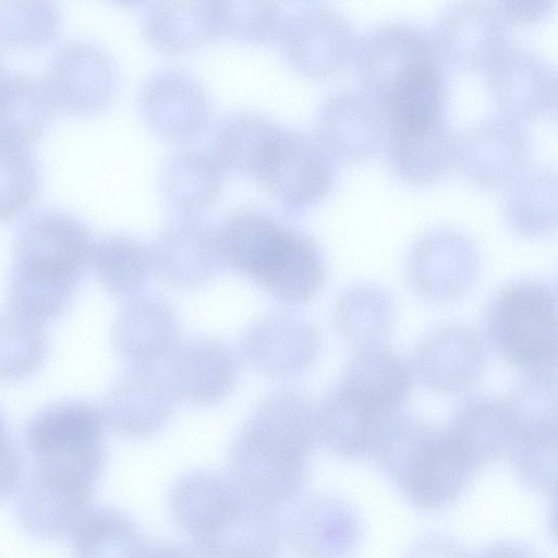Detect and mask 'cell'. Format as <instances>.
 Here are the masks:
<instances>
[{
  "mask_svg": "<svg viewBox=\"0 0 558 558\" xmlns=\"http://www.w3.org/2000/svg\"><path fill=\"white\" fill-rule=\"evenodd\" d=\"M46 352L41 324L13 308L0 314V379L28 377L43 364Z\"/></svg>",
  "mask_w": 558,
  "mask_h": 558,
  "instance_id": "cell-41",
  "label": "cell"
},
{
  "mask_svg": "<svg viewBox=\"0 0 558 558\" xmlns=\"http://www.w3.org/2000/svg\"><path fill=\"white\" fill-rule=\"evenodd\" d=\"M337 162L314 136L280 126L256 181L290 210L307 209L329 193Z\"/></svg>",
  "mask_w": 558,
  "mask_h": 558,
  "instance_id": "cell-7",
  "label": "cell"
},
{
  "mask_svg": "<svg viewBox=\"0 0 558 558\" xmlns=\"http://www.w3.org/2000/svg\"><path fill=\"white\" fill-rule=\"evenodd\" d=\"M279 129L280 125L256 113H232L217 128L213 155L222 168L257 180Z\"/></svg>",
  "mask_w": 558,
  "mask_h": 558,
  "instance_id": "cell-35",
  "label": "cell"
},
{
  "mask_svg": "<svg viewBox=\"0 0 558 558\" xmlns=\"http://www.w3.org/2000/svg\"><path fill=\"white\" fill-rule=\"evenodd\" d=\"M317 435L335 453L359 458L372 454L389 417L338 384L315 410Z\"/></svg>",
  "mask_w": 558,
  "mask_h": 558,
  "instance_id": "cell-26",
  "label": "cell"
},
{
  "mask_svg": "<svg viewBox=\"0 0 558 558\" xmlns=\"http://www.w3.org/2000/svg\"><path fill=\"white\" fill-rule=\"evenodd\" d=\"M320 338L306 319L274 314L256 320L244 332L241 349L247 362L272 378L307 371L316 361Z\"/></svg>",
  "mask_w": 558,
  "mask_h": 558,
  "instance_id": "cell-18",
  "label": "cell"
},
{
  "mask_svg": "<svg viewBox=\"0 0 558 558\" xmlns=\"http://www.w3.org/2000/svg\"><path fill=\"white\" fill-rule=\"evenodd\" d=\"M445 430L476 469L496 460L507 452L512 434L506 397L468 396L457 404Z\"/></svg>",
  "mask_w": 558,
  "mask_h": 558,
  "instance_id": "cell-28",
  "label": "cell"
},
{
  "mask_svg": "<svg viewBox=\"0 0 558 558\" xmlns=\"http://www.w3.org/2000/svg\"><path fill=\"white\" fill-rule=\"evenodd\" d=\"M173 400L163 373L154 365H133L106 396L102 415L117 432L146 437L166 424Z\"/></svg>",
  "mask_w": 558,
  "mask_h": 558,
  "instance_id": "cell-22",
  "label": "cell"
},
{
  "mask_svg": "<svg viewBox=\"0 0 558 558\" xmlns=\"http://www.w3.org/2000/svg\"><path fill=\"white\" fill-rule=\"evenodd\" d=\"M138 106L146 123L170 141H186L206 128L210 106L203 87L191 76L166 71L143 86Z\"/></svg>",
  "mask_w": 558,
  "mask_h": 558,
  "instance_id": "cell-20",
  "label": "cell"
},
{
  "mask_svg": "<svg viewBox=\"0 0 558 558\" xmlns=\"http://www.w3.org/2000/svg\"><path fill=\"white\" fill-rule=\"evenodd\" d=\"M532 156V140L519 119L500 113L470 128L458 143L457 161L475 184L508 185L524 171Z\"/></svg>",
  "mask_w": 558,
  "mask_h": 558,
  "instance_id": "cell-12",
  "label": "cell"
},
{
  "mask_svg": "<svg viewBox=\"0 0 558 558\" xmlns=\"http://www.w3.org/2000/svg\"><path fill=\"white\" fill-rule=\"evenodd\" d=\"M76 558H137L146 543L136 524L113 509L90 510L73 530Z\"/></svg>",
  "mask_w": 558,
  "mask_h": 558,
  "instance_id": "cell-40",
  "label": "cell"
},
{
  "mask_svg": "<svg viewBox=\"0 0 558 558\" xmlns=\"http://www.w3.org/2000/svg\"><path fill=\"white\" fill-rule=\"evenodd\" d=\"M113 339L120 354L133 365H154L174 350L178 339L174 312L156 298L126 301L116 320Z\"/></svg>",
  "mask_w": 558,
  "mask_h": 558,
  "instance_id": "cell-29",
  "label": "cell"
},
{
  "mask_svg": "<svg viewBox=\"0 0 558 558\" xmlns=\"http://www.w3.org/2000/svg\"><path fill=\"white\" fill-rule=\"evenodd\" d=\"M39 185V165L28 146L0 140V219L26 209Z\"/></svg>",
  "mask_w": 558,
  "mask_h": 558,
  "instance_id": "cell-43",
  "label": "cell"
},
{
  "mask_svg": "<svg viewBox=\"0 0 558 558\" xmlns=\"http://www.w3.org/2000/svg\"><path fill=\"white\" fill-rule=\"evenodd\" d=\"M486 336L505 362L523 376L557 373V295L550 284L518 280L490 300L485 313Z\"/></svg>",
  "mask_w": 558,
  "mask_h": 558,
  "instance_id": "cell-3",
  "label": "cell"
},
{
  "mask_svg": "<svg viewBox=\"0 0 558 558\" xmlns=\"http://www.w3.org/2000/svg\"><path fill=\"white\" fill-rule=\"evenodd\" d=\"M476 558H539L530 547L515 542H499L488 546Z\"/></svg>",
  "mask_w": 558,
  "mask_h": 558,
  "instance_id": "cell-48",
  "label": "cell"
},
{
  "mask_svg": "<svg viewBox=\"0 0 558 558\" xmlns=\"http://www.w3.org/2000/svg\"><path fill=\"white\" fill-rule=\"evenodd\" d=\"M282 536L278 509L242 492L204 532L192 537L202 558H274Z\"/></svg>",
  "mask_w": 558,
  "mask_h": 558,
  "instance_id": "cell-17",
  "label": "cell"
},
{
  "mask_svg": "<svg viewBox=\"0 0 558 558\" xmlns=\"http://www.w3.org/2000/svg\"><path fill=\"white\" fill-rule=\"evenodd\" d=\"M57 109L45 77L28 72L0 75V140L28 145L49 126Z\"/></svg>",
  "mask_w": 558,
  "mask_h": 558,
  "instance_id": "cell-30",
  "label": "cell"
},
{
  "mask_svg": "<svg viewBox=\"0 0 558 558\" xmlns=\"http://www.w3.org/2000/svg\"><path fill=\"white\" fill-rule=\"evenodd\" d=\"M104 415L81 401L53 404L29 423L26 442L39 464V473L76 485H92L105 459Z\"/></svg>",
  "mask_w": 558,
  "mask_h": 558,
  "instance_id": "cell-5",
  "label": "cell"
},
{
  "mask_svg": "<svg viewBox=\"0 0 558 558\" xmlns=\"http://www.w3.org/2000/svg\"><path fill=\"white\" fill-rule=\"evenodd\" d=\"M359 83L384 109L447 75L432 34L418 25L390 21L357 38L353 53Z\"/></svg>",
  "mask_w": 558,
  "mask_h": 558,
  "instance_id": "cell-4",
  "label": "cell"
},
{
  "mask_svg": "<svg viewBox=\"0 0 558 558\" xmlns=\"http://www.w3.org/2000/svg\"><path fill=\"white\" fill-rule=\"evenodd\" d=\"M145 36L160 50L184 52L218 35L216 1L153 3L143 19Z\"/></svg>",
  "mask_w": 558,
  "mask_h": 558,
  "instance_id": "cell-32",
  "label": "cell"
},
{
  "mask_svg": "<svg viewBox=\"0 0 558 558\" xmlns=\"http://www.w3.org/2000/svg\"><path fill=\"white\" fill-rule=\"evenodd\" d=\"M19 476V460L7 441L0 444V497L7 494Z\"/></svg>",
  "mask_w": 558,
  "mask_h": 558,
  "instance_id": "cell-47",
  "label": "cell"
},
{
  "mask_svg": "<svg viewBox=\"0 0 558 558\" xmlns=\"http://www.w3.org/2000/svg\"><path fill=\"white\" fill-rule=\"evenodd\" d=\"M218 35L247 44H263L279 33L282 17L269 1H216Z\"/></svg>",
  "mask_w": 558,
  "mask_h": 558,
  "instance_id": "cell-44",
  "label": "cell"
},
{
  "mask_svg": "<svg viewBox=\"0 0 558 558\" xmlns=\"http://www.w3.org/2000/svg\"><path fill=\"white\" fill-rule=\"evenodd\" d=\"M362 535L357 512L344 500L315 496L294 512L289 538L300 558H349Z\"/></svg>",
  "mask_w": 558,
  "mask_h": 558,
  "instance_id": "cell-23",
  "label": "cell"
},
{
  "mask_svg": "<svg viewBox=\"0 0 558 558\" xmlns=\"http://www.w3.org/2000/svg\"><path fill=\"white\" fill-rule=\"evenodd\" d=\"M89 228L73 214L43 209L23 225L16 242V267L77 283L90 262Z\"/></svg>",
  "mask_w": 558,
  "mask_h": 558,
  "instance_id": "cell-9",
  "label": "cell"
},
{
  "mask_svg": "<svg viewBox=\"0 0 558 558\" xmlns=\"http://www.w3.org/2000/svg\"><path fill=\"white\" fill-rule=\"evenodd\" d=\"M485 71L488 92L504 114L520 120L555 113L556 71L539 54L507 47Z\"/></svg>",
  "mask_w": 558,
  "mask_h": 558,
  "instance_id": "cell-16",
  "label": "cell"
},
{
  "mask_svg": "<svg viewBox=\"0 0 558 558\" xmlns=\"http://www.w3.org/2000/svg\"><path fill=\"white\" fill-rule=\"evenodd\" d=\"M407 558H469V556L452 539L445 536H432L414 545Z\"/></svg>",
  "mask_w": 558,
  "mask_h": 558,
  "instance_id": "cell-46",
  "label": "cell"
},
{
  "mask_svg": "<svg viewBox=\"0 0 558 558\" xmlns=\"http://www.w3.org/2000/svg\"><path fill=\"white\" fill-rule=\"evenodd\" d=\"M324 279L325 264L318 245L292 229L278 259L258 284L277 301L295 305L310 301Z\"/></svg>",
  "mask_w": 558,
  "mask_h": 558,
  "instance_id": "cell-34",
  "label": "cell"
},
{
  "mask_svg": "<svg viewBox=\"0 0 558 558\" xmlns=\"http://www.w3.org/2000/svg\"><path fill=\"white\" fill-rule=\"evenodd\" d=\"M163 375L174 398L192 404H214L234 388L238 363L221 342L193 339L171 352Z\"/></svg>",
  "mask_w": 558,
  "mask_h": 558,
  "instance_id": "cell-21",
  "label": "cell"
},
{
  "mask_svg": "<svg viewBox=\"0 0 558 558\" xmlns=\"http://www.w3.org/2000/svg\"><path fill=\"white\" fill-rule=\"evenodd\" d=\"M481 254L477 243L461 230L440 227L413 243L407 263L414 290L433 301L460 296L477 279Z\"/></svg>",
  "mask_w": 558,
  "mask_h": 558,
  "instance_id": "cell-10",
  "label": "cell"
},
{
  "mask_svg": "<svg viewBox=\"0 0 558 558\" xmlns=\"http://www.w3.org/2000/svg\"><path fill=\"white\" fill-rule=\"evenodd\" d=\"M507 25L495 3L458 1L440 12L432 36L446 63L486 70L508 47Z\"/></svg>",
  "mask_w": 558,
  "mask_h": 558,
  "instance_id": "cell-14",
  "label": "cell"
},
{
  "mask_svg": "<svg viewBox=\"0 0 558 558\" xmlns=\"http://www.w3.org/2000/svg\"><path fill=\"white\" fill-rule=\"evenodd\" d=\"M372 456L403 497L425 510L454 502L477 470L446 430L402 413L388 422Z\"/></svg>",
  "mask_w": 558,
  "mask_h": 558,
  "instance_id": "cell-2",
  "label": "cell"
},
{
  "mask_svg": "<svg viewBox=\"0 0 558 558\" xmlns=\"http://www.w3.org/2000/svg\"><path fill=\"white\" fill-rule=\"evenodd\" d=\"M89 490L58 484L38 475L25 492L20 515L32 532L56 536L73 531L87 512Z\"/></svg>",
  "mask_w": 558,
  "mask_h": 558,
  "instance_id": "cell-38",
  "label": "cell"
},
{
  "mask_svg": "<svg viewBox=\"0 0 558 558\" xmlns=\"http://www.w3.org/2000/svg\"><path fill=\"white\" fill-rule=\"evenodd\" d=\"M459 137L447 118L386 124L383 148L392 172L408 183L437 180L457 161Z\"/></svg>",
  "mask_w": 558,
  "mask_h": 558,
  "instance_id": "cell-19",
  "label": "cell"
},
{
  "mask_svg": "<svg viewBox=\"0 0 558 558\" xmlns=\"http://www.w3.org/2000/svg\"><path fill=\"white\" fill-rule=\"evenodd\" d=\"M506 399L512 417L506 453L525 486L553 495L557 480V389L547 384L524 383Z\"/></svg>",
  "mask_w": 558,
  "mask_h": 558,
  "instance_id": "cell-6",
  "label": "cell"
},
{
  "mask_svg": "<svg viewBox=\"0 0 558 558\" xmlns=\"http://www.w3.org/2000/svg\"><path fill=\"white\" fill-rule=\"evenodd\" d=\"M501 209L507 225L525 238H541L557 225V174L551 168L524 171L508 184Z\"/></svg>",
  "mask_w": 558,
  "mask_h": 558,
  "instance_id": "cell-33",
  "label": "cell"
},
{
  "mask_svg": "<svg viewBox=\"0 0 558 558\" xmlns=\"http://www.w3.org/2000/svg\"><path fill=\"white\" fill-rule=\"evenodd\" d=\"M240 496L229 477L197 470L182 475L171 487L170 514L175 525L194 537L208 529Z\"/></svg>",
  "mask_w": 558,
  "mask_h": 558,
  "instance_id": "cell-31",
  "label": "cell"
},
{
  "mask_svg": "<svg viewBox=\"0 0 558 558\" xmlns=\"http://www.w3.org/2000/svg\"><path fill=\"white\" fill-rule=\"evenodd\" d=\"M3 441H7V438H5V434H4V425H3V421L0 416V444L3 442Z\"/></svg>",
  "mask_w": 558,
  "mask_h": 558,
  "instance_id": "cell-50",
  "label": "cell"
},
{
  "mask_svg": "<svg viewBox=\"0 0 558 558\" xmlns=\"http://www.w3.org/2000/svg\"><path fill=\"white\" fill-rule=\"evenodd\" d=\"M487 352L480 335L460 324L428 331L416 344L413 368L438 393H457L473 386L485 371Z\"/></svg>",
  "mask_w": 558,
  "mask_h": 558,
  "instance_id": "cell-15",
  "label": "cell"
},
{
  "mask_svg": "<svg viewBox=\"0 0 558 558\" xmlns=\"http://www.w3.org/2000/svg\"><path fill=\"white\" fill-rule=\"evenodd\" d=\"M90 262L104 287L124 301L140 296L154 270L150 247L126 235L94 243Z\"/></svg>",
  "mask_w": 558,
  "mask_h": 558,
  "instance_id": "cell-37",
  "label": "cell"
},
{
  "mask_svg": "<svg viewBox=\"0 0 558 558\" xmlns=\"http://www.w3.org/2000/svg\"><path fill=\"white\" fill-rule=\"evenodd\" d=\"M335 323L354 348L383 343L395 317L390 296L380 288L362 284L344 291L335 305Z\"/></svg>",
  "mask_w": 558,
  "mask_h": 558,
  "instance_id": "cell-39",
  "label": "cell"
},
{
  "mask_svg": "<svg viewBox=\"0 0 558 558\" xmlns=\"http://www.w3.org/2000/svg\"><path fill=\"white\" fill-rule=\"evenodd\" d=\"M221 169L214 155L194 149L179 151L163 165L161 191L177 209L185 213L202 210L219 194Z\"/></svg>",
  "mask_w": 558,
  "mask_h": 558,
  "instance_id": "cell-36",
  "label": "cell"
},
{
  "mask_svg": "<svg viewBox=\"0 0 558 558\" xmlns=\"http://www.w3.org/2000/svg\"><path fill=\"white\" fill-rule=\"evenodd\" d=\"M349 391L386 416L400 413L413 389L408 363L383 343L354 348L341 381Z\"/></svg>",
  "mask_w": 558,
  "mask_h": 558,
  "instance_id": "cell-25",
  "label": "cell"
},
{
  "mask_svg": "<svg viewBox=\"0 0 558 558\" xmlns=\"http://www.w3.org/2000/svg\"><path fill=\"white\" fill-rule=\"evenodd\" d=\"M291 230L263 211H235L218 230L222 259L258 283L276 263Z\"/></svg>",
  "mask_w": 558,
  "mask_h": 558,
  "instance_id": "cell-27",
  "label": "cell"
},
{
  "mask_svg": "<svg viewBox=\"0 0 558 558\" xmlns=\"http://www.w3.org/2000/svg\"><path fill=\"white\" fill-rule=\"evenodd\" d=\"M507 24H531L546 17L554 0H502L494 2Z\"/></svg>",
  "mask_w": 558,
  "mask_h": 558,
  "instance_id": "cell-45",
  "label": "cell"
},
{
  "mask_svg": "<svg viewBox=\"0 0 558 558\" xmlns=\"http://www.w3.org/2000/svg\"><path fill=\"white\" fill-rule=\"evenodd\" d=\"M279 32L287 62L314 77H328L344 70L357 41L351 21L324 4L296 10L281 23Z\"/></svg>",
  "mask_w": 558,
  "mask_h": 558,
  "instance_id": "cell-8",
  "label": "cell"
},
{
  "mask_svg": "<svg viewBox=\"0 0 558 558\" xmlns=\"http://www.w3.org/2000/svg\"><path fill=\"white\" fill-rule=\"evenodd\" d=\"M61 24L51 0H0V41L16 48H36L50 41Z\"/></svg>",
  "mask_w": 558,
  "mask_h": 558,
  "instance_id": "cell-42",
  "label": "cell"
},
{
  "mask_svg": "<svg viewBox=\"0 0 558 558\" xmlns=\"http://www.w3.org/2000/svg\"><path fill=\"white\" fill-rule=\"evenodd\" d=\"M154 270L178 287L202 283L213 277L223 262L218 230L194 219L172 222L150 247Z\"/></svg>",
  "mask_w": 558,
  "mask_h": 558,
  "instance_id": "cell-24",
  "label": "cell"
},
{
  "mask_svg": "<svg viewBox=\"0 0 558 558\" xmlns=\"http://www.w3.org/2000/svg\"><path fill=\"white\" fill-rule=\"evenodd\" d=\"M118 80L111 54L82 38L69 39L54 51L45 76L57 108L73 113L105 109L116 95Z\"/></svg>",
  "mask_w": 558,
  "mask_h": 558,
  "instance_id": "cell-11",
  "label": "cell"
},
{
  "mask_svg": "<svg viewBox=\"0 0 558 558\" xmlns=\"http://www.w3.org/2000/svg\"><path fill=\"white\" fill-rule=\"evenodd\" d=\"M385 133L380 107L361 89L330 93L316 112L314 137L336 162L371 158L384 146Z\"/></svg>",
  "mask_w": 558,
  "mask_h": 558,
  "instance_id": "cell-13",
  "label": "cell"
},
{
  "mask_svg": "<svg viewBox=\"0 0 558 558\" xmlns=\"http://www.w3.org/2000/svg\"><path fill=\"white\" fill-rule=\"evenodd\" d=\"M316 436L313 411L304 401L267 397L231 446L229 478L256 501L276 509L289 505L307 485Z\"/></svg>",
  "mask_w": 558,
  "mask_h": 558,
  "instance_id": "cell-1",
  "label": "cell"
},
{
  "mask_svg": "<svg viewBox=\"0 0 558 558\" xmlns=\"http://www.w3.org/2000/svg\"><path fill=\"white\" fill-rule=\"evenodd\" d=\"M0 75H1V61H0Z\"/></svg>",
  "mask_w": 558,
  "mask_h": 558,
  "instance_id": "cell-51",
  "label": "cell"
},
{
  "mask_svg": "<svg viewBox=\"0 0 558 558\" xmlns=\"http://www.w3.org/2000/svg\"><path fill=\"white\" fill-rule=\"evenodd\" d=\"M137 558H194V556L181 545L157 542L146 544Z\"/></svg>",
  "mask_w": 558,
  "mask_h": 558,
  "instance_id": "cell-49",
  "label": "cell"
}]
</instances>
